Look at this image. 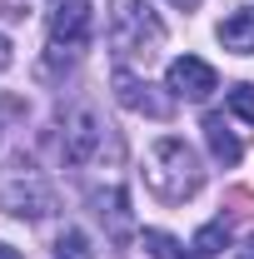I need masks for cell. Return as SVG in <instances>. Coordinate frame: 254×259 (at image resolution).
Masks as SVG:
<instances>
[{
	"instance_id": "9a60e30c",
	"label": "cell",
	"mask_w": 254,
	"mask_h": 259,
	"mask_svg": "<svg viewBox=\"0 0 254 259\" xmlns=\"http://www.w3.org/2000/svg\"><path fill=\"white\" fill-rule=\"evenodd\" d=\"M224 204H234V214H254V194L249 190H229V194H224Z\"/></svg>"
},
{
	"instance_id": "52a82bcc",
	"label": "cell",
	"mask_w": 254,
	"mask_h": 259,
	"mask_svg": "<svg viewBox=\"0 0 254 259\" xmlns=\"http://www.w3.org/2000/svg\"><path fill=\"white\" fill-rule=\"evenodd\" d=\"M170 90L180 100H204L209 90H215V70L204 60H194V55H180V60H170Z\"/></svg>"
},
{
	"instance_id": "4fadbf2b",
	"label": "cell",
	"mask_w": 254,
	"mask_h": 259,
	"mask_svg": "<svg viewBox=\"0 0 254 259\" xmlns=\"http://www.w3.org/2000/svg\"><path fill=\"white\" fill-rule=\"evenodd\" d=\"M55 259H90V239L80 229H65L60 244H55Z\"/></svg>"
},
{
	"instance_id": "6da1fadb",
	"label": "cell",
	"mask_w": 254,
	"mask_h": 259,
	"mask_svg": "<svg viewBox=\"0 0 254 259\" xmlns=\"http://www.w3.org/2000/svg\"><path fill=\"white\" fill-rule=\"evenodd\" d=\"M145 185H150L164 204H185V199H194V194H199L204 169H199V160H194V150L185 145V140L164 135V140H155V150H150Z\"/></svg>"
},
{
	"instance_id": "ac0fdd59",
	"label": "cell",
	"mask_w": 254,
	"mask_h": 259,
	"mask_svg": "<svg viewBox=\"0 0 254 259\" xmlns=\"http://www.w3.org/2000/svg\"><path fill=\"white\" fill-rule=\"evenodd\" d=\"M175 5H180V10H194V5H199V0H175Z\"/></svg>"
},
{
	"instance_id": "2e32d148",
	"label": "cell",
	"mask_w": 254,
	"mask_h": 259,
	"mask_svg": "<svg viewBox=\"0 0 254 259\" xmlns=\"http://www.w3.org/2000/svg\"><path fill=\"white\" fill-rule=\"evenodd\" d=\"M10 60H15V55H10V40H5V35H0V75H5V70H10Z\"/></svg>"
},
{
	"instance_id": "ba28073f",
	"label": "cell",
	"mask_w": 254,
	"mask_h": 259,
	"mask_svg": "<svg viewBox=\"0 0 254 259\" xmlns=\"http://www.w3.org/2000/svg\"><path fill=\"white\" fill-rule=\"evenodd\" d=\"M220 45L234 55H254V10H234L220 25Z\"/></svg>"
},
{
	"instance_id": "277c9868",
	"label": "cell",
	"mask_w": 254,
	"mask_h": 259,
	"mask_svg": "<svg viewBox=\"0 0 254 259\" xmlns=\"http://www.w3.org/2000/svg\"><path fill=\"white\" fill-rule=\"evenodd\" d=\"M0 209H10V214H20V220H45V214L55 209V190L45 185V175H40L35 164L15 160L10 175L0 180Z\"/></svg>"
},
{
	"instance_id": "8992f818",
	"label": "cell",
	"mask_w": 254,
	"mask_h": 259,
	"mask_svg": "<svg viewBox=\"0 0 254 259\" xmlns=\"http://www.w3.org/2000/svg\"><path fill=\"white\" fill-rule=\"evenodd\" d=\"M110 85H115V100H120L125 110H135V115H150V120H170V100L159 95L150 80H140L130 65H115Z\"/></svg>"
},
{
	"instance_id": "d6986e66",
	"label": "cell",
	"mask_w": 254,
	"mask_h": 259,
	"mask_svg": "<svg viewBox=\"0 0 254 259\" xmlns=\"http://www.w3.org/2000/svg\"><path fill=\"white\" fill-rule=\"evenodd\" d=\"M239 259H254V239H249V244H244V254H239Z\"/></svg>"
},
{
	"instance_id": "5b68a950",
	"label": "cell",
	"mask_w": 254,
	"mask_h": 259,
	"mask_svg": "<svg viewBox=\"0 0 254 259\" xmlns=\"http://www.w3.org/2000/svg\"><path fill=\"white\" fill-rule=\"evenodd\" d=\"M60 155L65 164H90L95 155H105V125L95 110H70L65 115V135H60Z\"/></svg>"
},
{
	"instance_id": "7a4b0ae2",
	"label": "cell",
	"mask_w": 254,
	"mask_h": 259,
	"mask_svg": "<svg viewBox=\"0 0 254 259\" xmlns=\"http://www.w3.org/2000/svg\"><path fill=\"white\" fill-rule=\"evenodd\" d=\"M110 45H115L120 65L125 60H150L164 45V25L155 20V10L145 0H115V10H110Z\"/></svg>"
},
{
	"instance_id": "3957f363",
	"label": "cell",
	"mask_w": 254,
	"mask_h": 259,
	"mask_svg": "<svg viewBox=\"0 0 254 259\" xmlns=\"http://www.w3.org/2000/svg\"><path fill=\"white\" fill-rule=\"evenodd\" d=\"M90 45V0H55L50 5V60L40 75H50L55 65H75V55Z\"/></svg>"
},
{
	"instance_id": "30bf717a",
	"label": "cell",
	"mask_w": 254,
	"mask_h": 259,
	"mask_svg": "<svg viewBox=\"0 0 254 259\" xmlns=\"http://www.w3.org/2000/svg\"><path fill=\"white\" fill-rule=\"evenodd\" d=\"M95 204H100V220H110V234L115 239H125L130 234V199H125V190H110V194H95Z\"/></svg>"
},
{
	"instance_id": "e0dca14e",
	"label": "cell",
	"mask_w": 254,
	"mask_h": 259,
	"mask_svg": "<svg viewBox=\"0 0 254 259\" xmlns=\"http://www.w3.org/2000/svg\"><path fill=\"white\" fill-rule=\"evenodd\" d=\"M0 259H25L20 249H10V244H0Z\"/></svg>"
},
{
	"instance_id": "8fae6325",
	"label": "cell",
	"mask_w": 254,
	"mask_h": 259,
	"mask_svg": "<svg viewBox=\"0 0 254 259\" xmlns=\"http://www.w3.org/2000/svg\"><path fill=\"white\" fill-rule=\"evenodd\" d=\"M224 244H229V220H215V225H204L199 234H194L190 249H194V254H204V259H215Z\"/></svg>"
},
{
	"instance_id": "5bb4252c",
	"label": "cell",
	"mask_w": 254,
	"mask_h": 259,
	"mask_svg": "<svg viewBox=\"0 0 254 259\" xmlns=\"http://www.w3.org/2000/svg\"><path fill=\"white\" fill-rule=\"evenodd\" d=\"M224 105H229V110H234V115H239L244 125H254V85H234Z\"/></svg>"
},
{
	"instance_id": "7c38bea8",
	"label": "cell",
	"mask_w": 254,
	"mask_h": 259,
	"mask_svg": "<svg viewBox=\"0 0 254 259\" xmlns=\"http://www.w3.org/2000/svg\"><path fill=\"white\" fill-rule=\"evenodd\" d=\"M145 244H150V254H155V259H204V254H185V249H180L170 234H159V229L145 234Z\"/></svg>"
},
{
	"instance_id": "9c48e42d",
	"label": "cell",
	"mask_w": 254,
	"mask_h": 259,
	"mask_svg": "<svg viewBox=\"0 0 254 259\" xmlns=\"http://www.w3.org/2000/svg\"><path fill=\"white\" fill-rule=\"evenodd\" d=\"M204 140H209V150H215V160H220V164H239L244 145H239V140L229 135L224 115H204Z\"/></svg>"
}]
</instances>
